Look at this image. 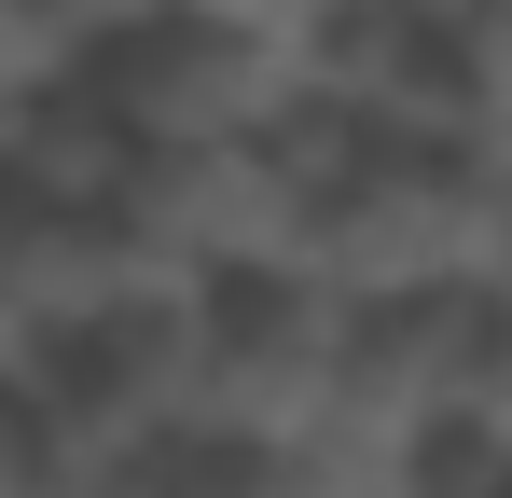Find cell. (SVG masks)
Segmentation results:
<instances>
[{
    "label": "cell",
    "instance_id": "obj_1",
    "mask_svg": "<svg viewBox=\"0 0 512 498\" xmlns=\"http://www.w3.org/2000/svg\"><path fill=\"white\" fill-rule=\"evenodd\" d=\"M429 97L443 125L512 139V0H429Z\"/></svg>",
    "mask_w": 512,
    "mask_h": 498
},
{
    "label": "cell",
    "instance_id": "obj_2",
    "mask_svg": "<svg viewBox=\"0 0 512 498\" xmlns=\"http://www.w3.org/2000/svg\"><path fill=\"white\" fill-rule=\"evenodd\" d=\"M139 14H167V0H0V28H14V83H70V70H97Z\"/></svg>",
    "mask_w": 512,
    "mask_h": 498
}]
</instances>
